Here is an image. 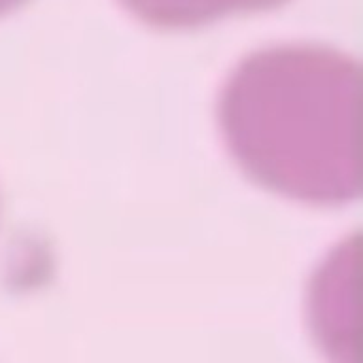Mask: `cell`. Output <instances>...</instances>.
<instances>
[{"instance_id": "6da1fadb", "label": "cell", "mask_w": 363, "mask_h": 363, "mask_svg": "<svg viewBox=\"0 0 363 363\" xmlns=\"http://www.w3.org/2000/svg\"><path fill=\"white\" fill-rule=\"evenodd\" d=\"M359 64L328 47L249 55L230 77L219 123L238 166L262 187L317 206L359 196Z\"/></svg>"}, {"instance_id": "7a4b0ae2", "label": "cell", "mask_w": 363, "mask_h": 363, "mask_svg": "<svg viewBox=\"0 0 363 363\" xmlns=\"http://www.w3.org/2000/svg\"><path fill=\"white\" fill-rule=\"evenodd\" d=\"M287 0H121V4L155 28H196L230 13L268 11Z\"/></svg>"}, {"instance_id": "3957f363", "label": "cell", "mask_w": 363, "mask_h": 363, "mask_svg": "<svg viewBox=\"0 0 363 363\" xmlns=\"http://www.w3.org/2000/svg\"><path fill=\"white\" fill-rule=\"evenodd\" d=\"M23 2H26V0H0V15L13 11V9H17V6L23 4Z\"/></svg>"}]
</instances>
